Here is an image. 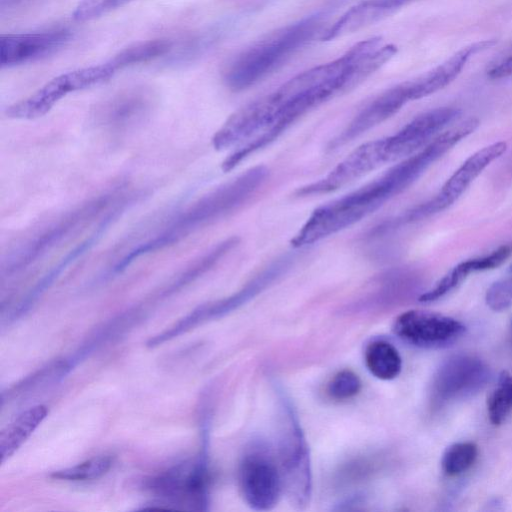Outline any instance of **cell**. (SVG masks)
I'll list each match as a JSON object with an SVG mask.
<instances>
[{
  "instance_id": "1",
  "label": "cell",
  "mask_w": 512,
  "mask_h": 512,
  "mask_svg": "<svg viewBox=\"0 0 512 512\" xmlns=\"http://www.w3.org/2000/svg\"><path fill=\"white\" fill-rule=\"evenodd\" d=\"M395 53L396 48L380 37L362 40L340 57L297 74L257 99L268 129L231 153L230 163L237 166L269 145L306 113L356 87Z\"/></svg>"
},
{
  "instance_id": "2",
  "label": "cell",
  "mask_w": 512,
  "mask_h": 512,
  "mask_svg": "<svg viewBox=\"0 0 512 512\" xmlns=\"http://www.w3.org/2000/svg\"><path fill=\"white\" fill-rule=\"evenodd\" d=\"M268 174L265 166L258 165L202 196L175 214L153 236L130 249L113 266L111 273H120L139 257L178 243L196 230L237 210L262 186Z\"/></svg>"
},
{
  "instance_id": "3",
  "label": "cell",
  "mask_w": 512,
  "mask_h": 512,
  "mask_svg": "<svg viewBox=\"0 0 512 512\" xmlns=\"http://www.w3.org/2000/svg\"><path fill=\"white\" fill-rule=\"evenodd\" d=\"M422 175L407 157L379 178L359 189L316 208L291 239L301 248L352 226L401 193Z\"/></svg>"
},
{
  "instance_id": "4",
  "label": "cell",
  "mask_w": 512,
  "mask_h": 512,
  "mask_svg": "<svg viewBox=\"0 0 512 512\" xmlns=\"http://www.w3.org/2000/svg\"><path fill=\"white\" fill-rule=\"evenodd\" d=\"M326 14L306 16L243 50L224 71L226 85L234 91L244 90L276 70L321 30Z\"/></svg>"
},
{
  "instance_id": "5",
  "label": "cell",
  "mask_w": 512,
  "mask_h": 512,
  "mask_svg": "<svg viewBox=\"0 0 512 512\" xmlns=\"http://www.w3.org/2000/svg\"><path fill=\"white\" fill-rule=\"evenodd\" d=\"M278 398V459L283 487L290 503L305 509L312 494V469L309 446L289 396L280 385Z\"/></svg>"
},
{
  "instance_id": "6",
  "label": "cell",
  "mask_w": 512,
  "mask_h": 512,
  "mask_svg": "<svg viewBox=\"0 0 512 512\" xmlns=\"http://www.w3.org/2000/svg\"><path fill=\"white\" fill-rule=\"evenodd\" d=\"M116 197V191L100 194L39 228L8 252L2 263V274L11 276L25 270L69 237L79 226L109 207Z\"/></svg>"
},
{
  "instance_id": "7",
  "label": "cell",
  "mask_w": 512,
  "mask_h": 512,
  "mask_svg": "<svg viewBox=\"0 0 512 512\" xmlns=\"http://www.w3.org/2000/svg\"><path fill=\"white\" fill-rule=\"evenodd\" d=\"M117 69L108 60L105 63L62 73L40 87L30 96L7 107L5 115L11 119L32 120L47 114L69 93L91 88L109 80Z\"/></svg>"
},
{
  "instance_id": "8",
  "label": "cell",
  "mask_w": 512,
  "mask_h": 512,
  "mask_svg": "<svg viewBox=\"0 0 512 512\" xmlns=\"http://www.w3.org/2000/svg\"><path fill=\"white\" fill-rule=\"evenodd\" d=\"M506 149L507 144L503 141L479 149L469 156L448 178L434 198L395 219L383 222L374 229V233L376 235L384 234L399 225L426 218L448 208L464 193L482 171L498 159Z\"/></svg>"
},
{
  "instance_id": "9",
  "label": "cell",
  "mask_w": 512,
  "mask_h": 512,
  "mask_svg": "<svg viewBox=\"0 0 512 512\" xmlns=\"http://www.w3.org/2000/svg\"><path fill=\"white\" fill-rule=\"evenodd\" d=\"M292 260V256H283L276 259L235 293L196 307L169 329L163 331V337L166 340H171L203 322L221 318L238 309L256 297L285 273L291 265Z\"/></svg>"
},
{
  "instance_id": "10",
  "label": "cell",
  "mask_w": 512,
  "mask_h": 512,
  "mask_svg": "<svg viewBox=\"0 0 512 512\" xmlns=\"http://www.w3.org/2000/svg\"><path fill=\"white\" fill-rule=\"evenodd\" d=\"M239 483L246 503L256 511L274 508L284 490L280 468L262 444L252 445L243 456Z\"/></svg>"
},
{
  "instance_id": "11",
  "label": "cell",
  "mask_w": 512,
  "mask_h": 512,
  "mask_svg": "<svg viewBox=\"0 0 512 512\" xmlns=\"http://www.w3.org/2000/svg\"><path fill=\"white\" fill-rule=\"evenodd\" d=\"M489 377V368L480 358L463 353L451 355L433 375L432 401L442 405L473 396L486 385Z\"/></svg>"
},
{
  "instance_id": "12",
  "label": "cell",
  "mask_w": 512,
  "mask_h": 512,
  "mask_svg": "<svg viewBox=\"0 0 512 512\" xmlns=\"http://www.w3.org/2000/svg\"><path fill=\"white\" fill-rule=\"evenodd\" d=\"M392 330L407 344L422 349H439L457 342L466 328L460 321L447 315L409 310L395 319Z\"/></svg>"
},
{
  "instance_id": "13",
  "label": "cell",
  "mask_w": 512,
  "mask_h": 512,
  "mask_svg": "<svg viewBox=\"0 0 512 512\" xmlns=\"http://www.w3.org/2000/svg\"><path fill=\"white\" fill-rule=\"evenodd\" d=\"M460 113L453 107L431 109L413 118L396 133L381 138L384 163L403 160L418 152Z\"/></svg>"
},
{
  "instance_id": "14",
  "label": "cell",
  "mask_w": 512,
  "mask_h": 512,
  "mask_svg": "<svg viewBox=\"0 0 512 512\" xmlns=\"http://www.w3.org/2000/svg\"><path fill=\"white\" fill-rule=\"evenodd\" d=\"M69 38L70 33L65 29L2 34L0 65L12 67L49 56L64 46Z\"/></svg>"
},
{
  "instance_id": "15",
  "label": "cell",
  "mask_w": 512,
  "mask_h": 512,
  "mask_svg": "<svg viewBox=\"0 0 512 512\" xmlns=\"http://www.w3.org/2000/svg\"><path fill=\"white\" fill-rule=\"evenodd\" d=\"M409 81L397 84L374 98L329 144L330 149L342 146L396 114L412 101Z\"/></svg>"
},
{
  "instance_id": "16",
  "label": "cell",
  "mask_w": 512,
  "mask_h": 512,
  "mask_svg": "<svg viewBox=\"0 0 512 512\" xmlns=\"http://www.w3.org/2000/svg\"><path fill=\"white\" fill-rule=\"evenodd\" d=\"M129 203L130 200L123 201L116 206L105 217H103L97 228L87 238L77 244L73 249L65 254L61 260L50 268L19 302L17 308L13 312V319H17L25 315L45 293V291L49 289L56 279L64 272V270L83 254L88 252L100 240L111 223L119 217L120 213L125 210Z\"/></svg>"
},
{
  "instance_id": "17",
  "label": "cell",
  "mask_w": 512,
  "mask_h": 512,
  "mask_svg": "<svg viewBox=\"0 0 512 512\" xmlns=\"http://www.w3.org/2000/svg\"><path fill=\"white\" fill-rule=\"evenodd\" d=\"M494 44L495 41L492 39L471 43L455 52L432 70L414 80H410L412 100L427 97L445 88L459 76L471 57L489 49Z\"/></svg>"
},
{
  "instance_id": "18",
  "label": "cell",
  "mask_w": 512,
  "mask_h": 512,
  "mask_svg": "<svg viewBox=\"0 0 512 512\" xmlns=\"http://www.w3.org/2000/svg\"><path fill=\"white\" fill-rule=\"evenodd\" d=\"M151 98L144 90L122 92L98 110L99 121L110 128H124L140 121L150 110Z\"/></svg>"
},
{
  "instance_id": "19",
  "label": "cell",
  "mask_w": 512,
  "mask_h": 512,
  "mask_svg": "<svg viewBox=\"0 0 512 512\" xmlns=\"http://www.w3.org/2000/svg\"><path fill=\"white\" fill-rule=\"evenodd\" d=\"M48 408L39 404L21 412L0 432V455L4 463L32 435L48 415Z\"/></svg>"
},
{
  "instance_id": "20",
  "label": "cell",
  "mask_w": 512,
  "mask_h": 512,
  "mask_svg": "<svg viewBox=\"0 0 512 512\" xmlns=\"http://www.w3.org/2000/svg\"><path fill=\"white\" fill-rule=\"evenodd\" d=\"M368 371L377 379L392 380L402 370V359L396 347L386 340L370 342L364 352Z\"/></svg>"
},
{
  "instance_id": "21",
  "label": "cell",
  "mask_w": 512,
  "mask_h": 512,
  "mask_svg": "<svg viewBox=\"0 0 512 512\" xmlns=\"http://www.w3.org/2000/svg\"><path fill=\"white\" fill-rule=\"evenodd\" d=\"M170 47V42L160 39L138 42L120 50L110 59V62L119 70L159 57Z\"/></svg>"
},
{
  "instance_id": "22",
  "label": "cell",
  "mask_w": 512,
  "mask_h": 512,
  "mask_svg": "<svg viewBox=\"0 0 512 512\" xmlns=\"http://www.w3.org/2000/svg\"><path fill=\"white\" fill-rule=\"evenodd\" d=\"M512 412V375L502 371L487 401V413L493 425H501Z\"/></svg>"
},
{
  "instance_id": "23",
  "label": "cell",
  "mask_w": 512,
  "mask_h": 512,
  "mask_svg": "<svg viewBox=\"0 0 512 512\" xmlns=\"http://www.w3.org/2000/svg\"><path fill=\"white\" fill-rule=\"evenodd\" d=\"M411 0H362L351 8L352 18L360 27H367L403 7Z\"/></svg>"
},
{
  "instance_id": "24",
  "label": "cell",
  "mask_w": 512,
  "mask_h": 512,
  "mask_svg": "<svg viewBox=\"0 0 512 512\" xmlns=\"http://www.w3.org/2000/svg\"><path fill=\"white\" fill-rule=\"evenodd\" d=\"M478 455V448L472 442H457L446 448L441 467L447 476H458L472 467Z\"/></svg>"
},
{
  "instance_id": "25",
  "label": "cell",
  "mask_w": 512,
  "mask_h": 512,
  "mask_svg": "<svg viewBox=\"0 0 512 512\" xmlns=\"http://www.w3.org/2000/svg\"><path fill=\"white\" fill-rule=\"evenodd\" d=\"M112 462L110 456H97L74 466L54 471L50 476L66 481L94 480L105 475L111 468Z\"/></svg>"
},
{
  "instance_id": "26",
  "label": "cell",
  "mask_w": 512,
  "mask_h": 512,
  "mask_svg": "<svg viewBox=\"0 0 512 512\" xmlns=\"http://www.w3.org/2000/svg\"><path fill=\"white\" fill-rule=\"evenodd\" d=\"M473 259L460 262L448 271L430 290L419 296V301L429 303L436 301L457 288L469 274L474 273Z\"/></svg>"
},
{
  "instance_id": "27",
  "label": "cell",
  "mask_w": 512,
  "mask_h": 512,
  "mask_svg": "<svg viewBox=\"0 0 512 512\" xmlns=\"http://www.w3.org/2000/svg\"><path fill=\"white\" fill-rule=\"evenodd\" d=\"M362 383L359 376L348 369L337 372L327 385V394L337 401L349 400L361 390Z\"/></svg>"
},
{
  "instance_id": "28",
  "label": "cell",
  "mask_w": 512,
  "mask_h": 512,
  "mask_svg": "<svg viewBox=\"0 0 512 512\" xmlns=\"http://www.w3.org/2000/svg\"><path fill=\"white\" fill-rule=\"evenodd\" d=\"M133 0H81L75 7L72 17L78 22L99 18Z\"/></svg>"
},
{
  "instance_id": "29",
  "label": "cell",
  "mask_w": 512,
  "mask_h": 512,
  "mask_svg": "<svg viewBox=\"0 0 512 512\" xmlns=\"http://www.w3.org/2000/svg\"><path fill=\"white\" fill-rule=\"evenodd\" d=\"M485 301L488 307L501 312L512 306V278L500 279L492 283L486 291Z\"/></svg>"
},
{
  "instance_id": "30",
  "label": "cell",
  "mask_w": 512,
  "mask_h": 512,
  "mask_svg": "<svg viewBox=\"0 0 512 512\" xmlns=\"http://www.w3.org/2000/svg\"><path fill=\"white\" fill-rule=\"evenodd\" d=\"M512 247L503 245L488 255L473 258L476 272L492 270L502 265L511 255Z\"/></svg>"
},
{
  "instance_id": "31",
  "label": "cell",
  "mask_w": 512,
  "mask_h": 512,
  "mask_svg": "<svg viewBox=\"0 0 512 512\" xmlns=\"http://www.w3.org/2000/svg\"><path fill=\"white\" fill-rule=\"evenodd\" d=\"M487 76L493 80L512 76V50L489 67Z\"/></svg>"
}]
</instances>
